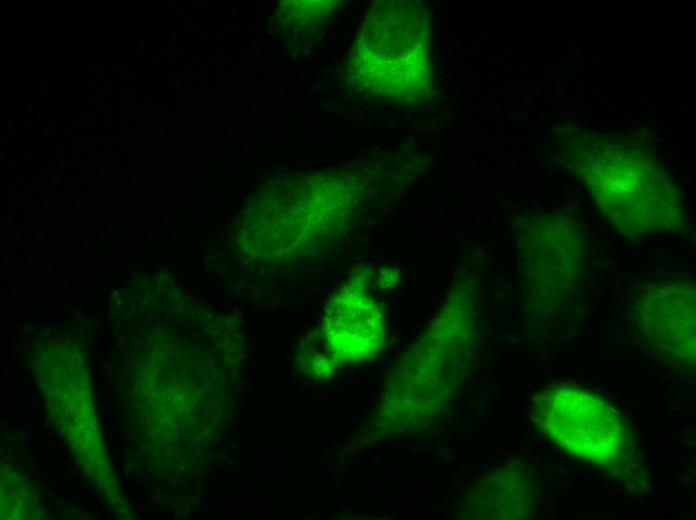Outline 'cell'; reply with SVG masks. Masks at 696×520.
Returning a JSON list of instances; mask_svg holds the SVG:
<instances>
[{
	"label": "cell",
	"mask_w": 696,
	"mask_h": 520,
	"mask_svg": "<svg viewBox=\"0 0 696 520\" xmlns=\"http://www.w3.org/2000/svg\"><path fill=\"white\" fill-rule=\"evenodd\" d=\"M429 22L411 2L384 5L358 42L357 69L365 85L399 102L425 96L432 78Z\"/></svg>",
	"instance_id": "cell-1"
},
{
	"label": "cell",
	"mask_w": 696,
	"mask_h": 520,
	"mask_svg": "<svg viewBox=\"0 0 696 520\" xmlns=\"http://www.w3.org/2000/svg\"><path fill=\"white\" fill-rule=\"evenodd\" d=\"M536 421L558 446L591 462L625 460L631 443L620 414L598 395L580 387L545 389L534 404Z\"/></svg>",
	"instance_id": "cell-2"
},
{
	"label": "cell",
	"mask_w": 696,
	"mask_h": 520,
	"mask_svg": "<svg viewBox=\"0 0 696 520\" xmlns=\"http://www.w3.org/2000/svg\"><path fill=\"white\" fill-rule=\"evenodd\" d=\"M324 336L332 356L345 363L365 362L378 353L384 339V318L364 291L347 288L330 302Z\"/></svg>",
	"instance_id": "cell-3"
}]
</instances>
